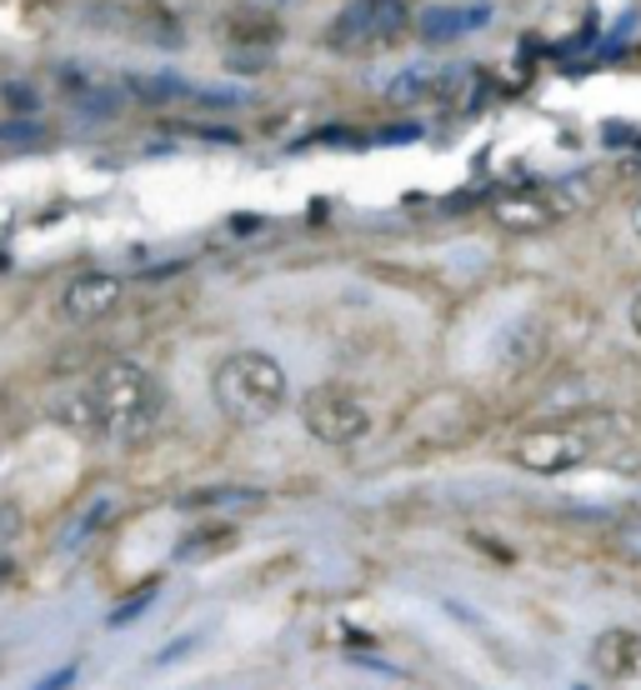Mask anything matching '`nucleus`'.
<instances>
[{"instance_id":"f257e3e1","label":"nucleus","mask_w":641,"mask_h":690,"mask_svg":"<svg viewBox=\"0 0 641 690\" xmlns=\"http://www.w3.org/2000/svg\"><path fill=\"white\" fill-rule=\"evenodd\" d=\"M161 380L136 360H110L81 390L61 396L55 416L81 435H106V441H136L161 416Z\"/></svg>"},{"instance_id":"f03ea898","label":"nucleus","mask_w":641,"mask_h":690,"mask_svg":"<svg viewBox=\"0 0 641 690\" xmlns=\"http://www.w3.org/2000/svg\"><path fill=\"white\" fill-rule=\"evenodd\" d=\"M286 390H291V380H286L281 360L266 356V351H236V356H226L216 366V376H211V396H216V406L226 410L236 425L276 421L286 406Z\"/></svg>"},{"instance_id":"7ed1b4c3","label":"nucleus","mask_w":641,"mask_h":690,"mask_svg":"<svg viewBox=\"0 0 641 690\" xmlns=\"http://www.w3.org/2000/svg\"><path fill=\"white\" fill-rule=\"evenodd\" d=\"M617 441V421L607 416H591V421H556V425H532L511 441V461L532 475H562L587 465L591 455H601V445Z\"/></svg>"},{"instance_id":"20e7f679","label":"nucleus","mask_w":641,"mask_h":690,"mask_svg":"<svg viewBox=\"0 0 641 690\" xmlns=\"http://www.w3.org/2000/svg\"><path fill=\"white\" fill-rule=\"evenodd\" d=\"M412 25V6L406 0H351L346 11H336L327 31L331 51H371V45H386Z\"/></svg>"},{"instance_id":"39448f33","label":"nucleus","mask_w":641,"mask_h":690,"mask_svg":"<svg viewBox=\"0 0 641 690\" xmlns=\"http://www.w3.org/2000/svg\"><path fill=\"white\" fill-rule=\"evenodd\" d=\"M301 421L321 445H356L371 435V410L346 386H316L301 400Z\"/></svg>"},{"instance_id":"423d86ee","label":"nucleus","mask_w":641,"mask_h":690,"mask_svg":"<svg viewBox=\"0 0 641 690\" xmlns=\"http://www.w3.org/2000/svg\"><path fill=\"white\" fill-rule=\"evenodd\" d=\"M471 86H477L471 65H406L386 86V96L396 106H451V100H467Z\"/></svg>"},{"instance_id":"0eeeda50","label":"nucleus","mask_w":641,"mask_h":690,"mask_svg":"<svg viewBox=\"0 0 641 690\" xmlns=\"http://www.w3.org/2000/svg\"><path fill=\"white\" fill-rule=\"evenodd\" d=\"M491 216L506 230H542L556 226L562 216H571V195L562 185H511L491 201Z\"/></svg>"},{"instance_id":"6e6552de","label":"nucleus","mask_w":641,"mask_h":690,"mask_svg":"<svg viewBox=\"0 0 641 690\" xmlns=\"http://www.w3.org/2000/svg\"><path fill=\"white\" fill-rule=\"evenodd\" d=\"M116 305H120V276H110V270H81L61 291V315L71 325H90L100 315H110Z\"/></svg>"},{"instance_id":"1a4fd4ad","label":"nucleus","mask_w":641,"mask_h":690,"mask_svg":"<svg viewBox=\"0 0 641 690\" xmlns=\"http://www.w3.org/2000/svg\"><path fill=\"white\" fill-rule=\"evenodd\" d=\"M591 670H597V680H607V686H631L641 690V630H601L597 640H591Z\"/></svg>"},{"instance_id":"9d476101","label":"nucleus","mask_w":641,"mask_h":690,"mask_svg":"<svg viewBox=\"0 0 641 690\" xmlns=\"http://www.w3.org/2000/svg\"><path fill=\"white\" fill-rule=\"evenodd\" d=\"M55 80H61V96H66L71 106H81V110L116 116V110L126 106V86L110 80V76H100V71H90V65H81V61L55 65Z\"/></svg>"},{"instance_id":"9b49d317","label":"nucleus","mask_w":641,"mask_h":690,"mask_svg":"<svg viewBox=\"0 0 641 690\" xmlns=\"http://www.w3.org/2000/svg\"><path fill=\"white\" fill-rule=\"evenodd\" d=\"M491 21L487 6H436V11H421V41H457V35H471Z\"/></svg>"},{"instance_id":"f8f14e48","label":"nucleus","mask_w":641,"mask_h":690,"mask_svg":"<svg viewBox=\"0 0 641 690\" xmlns=\"http://www.w3.org/2000/svg\"><path fill=\"white\" fill-rule=\"evenodd\" d=\"M175 506L181 510H256L266 506V496L256 486H206V490H185Z\"/></svg>"},{"instance_id":"ddd939ff","label":"nucleus","mask_w":641,"mask_h":690,"mask_svg":"<svg viewBox=\"0 0 641 690\" xmlns=\"http://www.w3.org/2000/svg\"><path fill=\"white\" fill-rule=\"evenodd\" d=\"M226 41L231 45H276V41H281V25H276L271 15L241 11V21L226 25Z\"/></svg>"},{"instance_id":"4468645a","label":"nucleus","mask_w":641,"mask_h":690,"mask_svg":"<svg viewBox=\"0 0 641 690\" xmlns=\"http://www.w3.org/2000/svg\"><path fill=\"white\" fill-rule=\"evenodd\" d=\"M120 86L131 90V96H141V100H181V96H201L196 86H185V80H175V76H131V80H120Z\"/></svg>"},{"instance_id":"2eb2a0df","label":"nucleus","mask_w":641,"mask_h":690,"mask_svg":"<svg viewBox=\"0 0 641 690\" xmlns=\"http://www.w3.org/2000/svg\"><path fill=\"white\" fill-rule=\"evenodd\" d=\"M231 540H236V530L231 526L201 530V536H191L181 550H175V561H206V556H216V550H231Z\"/></svg>"},{"instance_id":"dca6fc26","label":"nucleus","mask_w":641,"mask_h":690,"mask_svg":"<svg viewBox=\"0 0 641 690\" xmlns=\"http://www.w3.org/2000/svg\"><path fill=\"white\" fill-rule=\"evenodd\" d=\"M151 605H156V585H146L141 595H131V601H126V605H116V611L106 615V626H110V630H126V626H131V621H136V615H146V611H151Z\"/></svg>"},{"instance_id":"f3484780","label":"nucleus","mask_w":641,"mask_h":690,"mask_svg":"<svg viewBox=\"0 0 641 690\" xmlns=\"http://www.w3.org/2000/svg\"><path fill=\"white\" fill-rule=\"evenodd\" d=\"M617 550H621V556H637V561H641V520H627V526L617 530Z\"/></svg>"},{"instance_id":"a211bd4d","label":"nucleus","mask_w":641,"mask_h":690,"mask_svg":"<svg viewBox=\"0 0 641 690\" xmlns=\"http://www.w3.org/2000/svg\"><path fill=\"white\" fill-rule=\"evenodd\" d=\"M6 100H11V110H21V116H35V90L31 86H6Z\"/></svg>"},{"instance_id":"6ab92c4d","label":"nucleus","mask_w":641,"mask_h":690,"mask_svg":"<svg viewBox=\"0 0 641 690\" xmlns=\"http://www.w3.org/2000/svg\"><path fill=\"white\" fill-rule=\"evenodd\" d=\"M241 11H256V15H276L286 11V6H296V0H236Z\"/></svg>"},{"instance_id":"aec40b11","label":"nucleus","mask_w":641,"mask_h":690,"mask_svg":"<svg viewBox=\"0 0 641 690\" xmlns=\"http://www.w3.org/2000/svg\"><path fill=\"white\" fill-rule=\"evenodd\" d=\"M627 315H631V331H637V335H641V291H637V295H631Z\"/></svg>"},{"instance_id":"412c9836","label":"nucleus","mask_w":641,"mask_h":690,"mask_svg":"<svg viewBox=\"0 0 641 690\" xmlns=\"http://www.w3.org/2000/svg\"><path fill=\"white\" fill-rule=\"evenodd\" d=\"M631 236H637V240H641V201H637V205H631Z\"/></svg>"},{"instance_id":"4be33fe9","label":"nucleus","mask_w":641,"mask_h":690,"mask_svg":"<svg viewBox=\"0 0 641 690\" xmlns=\"http://www.w3.org/2000/svg\"><path fill=\"white\" fill-rule=\"evenodd\" d=\"M0 575H6V561H0Z\"/></svg>"}]
</instances>
